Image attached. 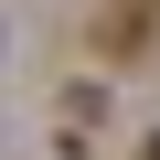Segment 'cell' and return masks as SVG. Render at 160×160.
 <instances>
[{
  "instance_id": "1",
  "label": "cell",
  "mask_w": 160,
  "mask_h": 160,
  "mask_svg": "<svg viewBox=\"0 0 160 160\" xmlns=\"http://www.w3.org/2000/svg\"><path fill=\"white\" fill-rule=\"evenodd\" d=\"M139 160H160V128H149V149H139Z\"/></svg>"
}]
</instances>
